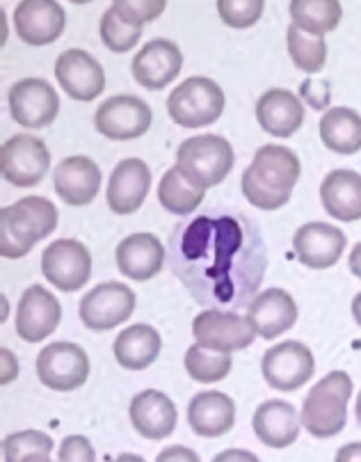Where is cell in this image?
Returning a JSON list of instances; mask_svg holds the SVG:
<instances>
[{
  "label": "cell",
  "mask_w": 361,
  "mask_h": 462,
  "mask_svg": "<svg viewBox=\"0 0 361 462\" xmlns=\"http://www.w3.org/2000/svg\"><path fill=\"white\" fill-rule=\"evenodd\" d=\"M69 3H74V5H88L92 0H69Z\"/></svg>",
  "instance_id": "obj_48"
},
{
  "label": "cell",
  "mask_w": 361,
  "mask_h": 462,
  "mask_svg": "<svg viewBox=\"0 0 361 462\" xmlns=\"http://www.w3.org/2000/svg\"><path fill=\"white\" fill-rule=\"evenodd\" d=\"M133 79L147 89H162L180 74L183 55L170 40H152L133 58Z\"/></svg>",
  "instance_id": "obj_19"
},
{
  "label": "cell",
  "mask_w": 361,
  "mask_h": 462,
  "mask_svg": "<svg viewBox=\"0 0 361 462\" xmlns=\"http://www.w3.org/2000/svg\"><path fill=\"white\" fill-rule=\"evenodd\" d=\"M42 273L60 291H79L92 277V256L88 247L74 238L51 243L42 254Z\"/></svg>",
  "instance_id": "obj_11"
},
{
  "label": "cell",
  "mask_w": 361,
  "mask_h": 462,
  "mask_svg": "<svg viewBox=\"0 0 361 462\" xmlns=\"http://www.w3.org/2000/svg\"><path fill=\"white\" fill-rule=\"evenodd\" d=\"M256 119L273 138H291L304 124V106L293 92L274 88L256 101Z\"/></svg>",
  "instance_id": "obj_24"
},
{
  "label": "cell",
  "mask_w": 361,
  "mask_h": 462,
  "mask_svg": "<svg viewBox=\"0 0 361 462\" xmlns=\"http://www.w3.org/2000/svg\"><path fill=\"white\" fill-rule=\"evenodd\" d=\"M236 421L234 401L222 392H199L188 405V423L199 438H220Z\"/></svg>",
  "instance_id": "obj_27"
},
{
  "label": "cell",
  "mask_w": 361,
  "mask_h": 462,
  "mask_svg": "<svg viewBox=\"0 0 361 462\" xmlns=\"http://www.w3.org/2000/svg\"><path fill=\"white\" fill-rule=\"evenodd\" d=\"M53 186L69 207H85L94 202L101 188V170L88 156H69L53 172Z\"/></svg>",
  "instance_id": "obj_22"
},
{
  "label": "cell",
  "mask_w": 361,
  "mask_h": 462,
  "mask_svg": "<svg viewBox=\"0 0 361 462\" xmlns=\"http://www.w3.org/2000/svg\"><path fill=\"white\" fill-rule=\"evenodd\" d=\"M171 122L183 128H201L218 122L225 113V92L215 80L192 76L171 89L167 98Z\"/></svg>",
  "instance_id": "obj_5"
},
{
  "label": "cell",
  "mask_w": 361,
  "mask_h": 462,
  "mask_svg": "<svg viewBox=\"0 0 361 462\" xmlns=\"http://www.w3.org/2000/svg\"><path fill=\"white\" fill-rule=\"evenodd\" d=\"M161 335L147 323H135L119 332L113 344V353L124 369L142 371L152 366L161 355Z\"/></svg>",
  "instance_id": "obj_29"
},
{
  "label": "cell",
  "mask_w": 361,
  "mask_h": 462,
  "mask_svg": "<svg viewBox=\"0 0 361 462\" xmlns=\"http://www.w3.org/2000/svg\"><path fill=\"white\" fill-rule=\"evenodd\" d=\"M265 0H218V14L231 30H247L264 16Z\"/></svg>",
  "instance_id": "obj_37"
},
{
  "label": "cell",
  "mask_w": 361,
  "mask_h": 462,
  "mask_svg": "<svg viewBox=\"0 0 361 462\" xmlns=\"http://www.w3.org/2000/svg\"><path fill=\"white\" fill-rule=\"evenodd\" d=\"M213 462H261L255 453L243 451V448H227V451L218 453Z\"/></svg>",
  "instance_id": "obj_41"
},
{
  "label": "cell",
  "mask_w": 361,
  "mask_h": 462,
  "mask_svg": "<svg viewBox=\"0 0 361 462\" xmlns=\"http://www.w3.org/2000/svg\"><path fill=\"white\" fill-rule=\"evenodd\" d=\"M115 462H144V457L135 456V453H122Z\"/></svg>",
  "instance_id": "obj_45"
},
{
  "label": "cell",
  "mask_w": 361,
  "mask_h": 462,
  "mask_svg": "<svg viewBox=\"0 0 361 462\" xmlns=\"http://www.w3.org/2000/svg\"><path fill=\"white\" fill-rule=\"evenodd\" d=\"M355 414H356V423L361 426V392L359 396H356V405H355Z\"/></svg>",
  "instance_id": "obj_47"
},
{
  "label": "cell",
  "mask_w": 361,
  "mask_h": 462,
  "mask_svg": "<svg viewBox=\"0 0 361 462\" xmlns=\"http://www.w3.org/2000/svg\"><path fill=\"white\" fill-rule=\"evenodd\" d=\"M23 462H53L49 457V453H34V456H28Z\"/></svg>",
  "instance_id": "obj_46"
},
{
  "label": "cell",
  "mask_w": 361,
  "mask_h": 462,
  "mask_svg": "<svg viewBox=\"0 0 361 462\" xmlns=\"http://www.w3.org/2000/svg\"><path fill=\"white\" fill-rule=\"evenodd\" d=\"M10 115L25 128H44L60 113V97L53 85L42 79L19 80L7 92Z\"/></svg>",
  "instance_id": "obj_14"
},
{
  "label": "cell",
  "mask_w": 361,
  "mask_h": 462,
  "mask_svg": "<svg viewBox=\"0 0 361 462\" xmlns=\"http://www.w3.org/2000/svg\"><path fill=\"white\" fill-rule=\"evenodd\" d=\"M135 311V293L131 286L119 282L98 284L80 300L79 316L88 329L106 332L126 323Z\"/></svg>",
  "instance_id": "obj_9"
},
{
  "label": "cell",
  "mask_w": 361,
  "mask_h": 462,
  "mask_svg": "<svg viewBox=\"0 0 361 462\" xmlns=\"http://www.w3.org/2000/svg\"><path fill=\"white\" fill-rule=\"evenodd\" d=\"M291 19L309 35H328L341 23V0H291Z\"/></svg>",
  "instance_id": "obj_32"
},
{
  "label": "cell",
  "mask_w": 361,
  "mask_h": 462,
  "mask_svg": "<svg viewBox=\"0 0 361 462\" xmlns=\"http://www.w3.org/2000/svg\"><path fill=\"white\" fill-rule=\"evenodd\" d=\"M152 188V170L140 158H126L117 162L107 183V207L117 216L135 213L144 204Z\"/></svg>",
  "instance_id": "obj_20"
},
{
  "label": "cell",
  "mask_w": 361,
  "mask_h": 462,
  "mask_svg": "<svg viewBox=\"0 0 361 462\" xmlns=\"http://www.w3.org/2000/svg\"><path fill=\"white\" fill-rule=\"evenodd\" d=\"M117 268L124 277L135 282H147L158 275L165 261V247L153 234H131L117 245Z\"/></svg>",
  "instance_id": "obj_23"
},
{
  "label": "cell",
  "mask_w": 361,
  "mask_h": 462,
  "mask_svg": "<svg viewBox=\"0 0 361 462\" xmlns=\"http://www.w3.org/2000/svg\"><path fill=\"white\" fill-rule=\"evenodd\" d=\"M346 234L328 222H307L293 236V250L300 263L313 271L332 268L346 250Z\"/></svg>",
  "instance_id": "obj_18"
},
{
  "label": "cell",
  "mask_w": 361,
  "mask_h": 462,
  "mask_svg": "<svg viewBox=\"0 0 361 462\" xmlns=\"http://www.w3.org/2000/svg\"><path fill=\"white\" fill-rule=\"evenodd\" d=\"M37 375L55 392H74L83 387L89 375L88 353L79 344L58 341L37 355Z\"/></svg>",
  "instance_id": "obj_12"
},
{
  "label": "cell",
  "mask_w": 361,
  "mask_h": 462,
  "mask_svg": "<svg viewBox=\"0 0 361 462\" xmlns=\"http://www.w3.org/2000/svg\"><path fill=\"white\" fill-rule=\"evenodd\" d=\"M352 316H355V323L361 325V293H356L352 300Z\"/></svg>",
  "instance_id": "obj_44"
},
{
  "label": "cell",
  "mask_w": 361,
  "mask_h": 462,
  "mask_svg": "<svg viewBox=\"0 0 361 462\" xmlns=\"http://www.w3.org/2000/svg\"><path fill=\"white\" fill-rule=\"evenodd\" d=\"M192 335L197 344L206 348L234 353V350H245L255 344L256 329L236 311L204 310L192 320Z\"/></svg>",
  "instance_id": "obj_13"
},
{
  "label": "cell",
  "mask_w": 361,
  "mask_h": 462,
  "mask_svg": "<svg viewBox=\"0 0 361 462\" xmlns=\"http://www.w3.org/2000/svg\"><path fill=\"white\" fill-rule=\"evenodd\" d=\"M131 423L135 433L147 439H165L174 433L176 428V405L170 396L156 389L137 393L131 401Z\"/></svg>",
  "instance_id": "obj_25"
},
{
  "label": "cell",
  "mask_w": 361,
  "mask_h": 462,
  "mask_svg": "<svg viewBox=\"0 0 361 462\" xmlns=\"http://www.w3.org/2000/svg\"><path fill=\"white\" fill-rule=\"evenodd\" d=\"M58 462H97V451L83 435H69L62 439Z\"/></svg>",
  "instance_id": "obj_39"
},
{
  "label": "cell",
  "mask_w": 361,
  "mask_h": 462,
  "mask_svg": "<svg viewBox=\"0 0 361 462\" xmlns=\"http://www.w3.org/2000/svg\"><path fill=\"white\" fill-rule=\"evenodd\" d=\"M347 266H350L352 275L361 280V243H356L350 252V259H347Z\"/></svg>",
  "instance_id": "obj_43"
},
{
  "label": "cell",
  "mask_w": 361,
  "mask_h": 462,
  "mask_svg": "<svg viewBox=\"0 0 361 462\" xmlns=\"http://www.w3.org/2000/svg\"><path fill=\"white\" fill-rule=\"evenodd\" d=\"M67 25V14L58 0H21L14 10V28L28 46H49L58 42Z\"/></svg>",
  "instance_id": "obj_16"
},
{
  "label": "cell",
  "mask_w": 361,
  "mask_h": 462,
  "mask_svg": "<svg viewBox=\"0 0 361 462\" xmlns=\"http://www.w3.org/2000/svg\"><path fill=\"white\" fill-rule=\"evenodd\" d=\"M167 261L206 310L238 311L264 284L268 250L259 225L245 213L206 211L174 226Z\"/></svg>",
  "instance_id": "obj_1"
},
{
  "label": "cell",
  "mask_w": 361,
  "mask_h": 462,
  "mask_svg": "<svg viewBox=\"0 0 361 462\" xmlns=\"http://www.w3.org/2000/svg\"><path fill=\"white\" fill-rule=\"evenodd\" d=\"M313 371V353L300 341H282L261 359V374L277 392H295L311 380Z\"/></svg>",
  "instance_id": "obj_10"
},
{
  "label": "cell",
  "mask_w": 361,
  "mask_h": 462,
  "mask_svg": "<svg viewBox=\"0 0 361 462\" xmlns=\"http://www.w3.org/2000/svg\"><path fill=\"white\" fill-rule=\"evenodd\" d=\"M231 365V353H220L201 344H192L186 353V371L197 383H220L229 375Z\"/></svg>",
  "instance_id": "obj_34"
},
{
  "label": "cell",
  "mask_w": 361,
  "mask_h": 462,
  "mask_svg": "<svg viewBox=\"0 0 361 462\" xmlns=\"http://www.w3.org/2000/svg\"><path fill=\"white\" fill-rule=\"evenodd\" d=\"M286 42L291 60L304 74H318L328 62V44H325L322 35H309L295 23H291L288 25Z\"/></svg>",
  "instance_id": "obj_33"
},
{
  "label": "cell",
  "mask_w": 361,
  "mask_h": 462,
  "mask_svg": "<svg viewBox=\"0 0 361 462\" xmlns=\"http://www.w3.org/2000/svg\"><path fill=\"white\" fill-rule=\"evenodd\" d=\"M53 451V439L40 430H21L12 433L3 439V460L5 462H23L34 453Z\"/></svg>",
  "instance_id": "obj_36"
},
{
  "label": "cell",
  "mask_w": 361,
  "mask_h": 462,
  "mask_svg": "<svg viewBox=\"0 0 361 462\" xmlns=\"http://www.w3.org/2000/svg\"><path fill=\"white\" fill-rule=\"evenodd\" d=\"M204 192L206 188L192 181L188 174H183L174 165L162 174L161 186H158V199H161L165 211L176 213V216H190L204 202Z\"/></svg>",
  "instance_id": "obj_31"
},
{
  "label": "cell",
  "mask_w": 361,
  "mask_h": 462,
  "mask_svg": "<svg viewBox=\"0 0 361 462\" xmlns=\"http://www.w3.org/2000/svg\"><path fill=\"white\" fill-rule=\"evenodd\" d=\"M98 35H101V42L106 44V49L115 51V53H128L140 42L142 25L128 23V21H124L117 14L115 7H110V10L103 12Z\"/></svg>",
  "instance_id": "obj_35"
},
{
  "label": "cell",
  "mask_w": 361,
  "mask_h": 462,
  "mask_svg": "<svg viewBox=\"0 0 361 462\" xmlns=\"http://www.w3.org/2000/svg\"><path fill=\"white\" fill-rule=\"evenodd\" d=\"M322 208L341 222L361 220V174L334 170L320 183Z\"/></svg>",
  "instance_id": "obj_28"
},
{
  "label": "cell",
  "mask_w": 361,
  "mask_h": 462,
  "mask_svg": "<svg viewBox=\"0 0 361 462\" xmlns=\"http://www.w3.org/2000/svg\"><path fill=\"white\" fill-rule=\"evenodd\" d=\"M352 396V378L346 371H332L318 380L302 403V426L318 439L338 435L347 421V401Z\"/></svg>",
  "instance_id": "obj_4"
},
{
  "label": "cell",
  "mask_w": 361,
  "mask_h": 462,
  "mask_svg": "<svg viewBox=\"0 0 361 462\" xmlns=\"http://www.w3.org/2000/svg\"><path fill=\"white\" fill-rule=\"evenodd\" d=\"M51 152L34 135H14L0 147V174L16 188H32L46 177Z\"/></svg>",
  "instance_id": "obj_7"
},
{
  "label": "cell",
  "mask_w": 361,
  "mask_h": 462,
  "mask_svg": "<svg viewBox=\"0 0 361 462\" xmlns=\"http://www.w3.org/2000/svg\"><path fill=\"white\" fill-rule=\"evenodd\" d=\"M62 320V305L44 286L32 284L23 291L16 311V332L28 344H40L58 329Z\"/></svg>",
  "instance_id": "obj_15"
},
{
  "label": "cell",
  "mask_w": 361,
  "mask_h": 462,
  "mask_svg": "<svg viewBox=\"0 0 361 462\" xmlns=\"http://www.w3.org/2000/svg\"><path fill=\"white\" fill-rule=\"evenodd\" d=\"M55 79L69 97L83 104L98 98L106 88L103 67L83 49H69L60 55L55 62Z\"/></svg>",
  "instance_id": "obj_17"
},
{
  "label": "cell",
  "mask_w": 361,
  "mask_h": 462,
  "mask_svg": "<svg viewBox=\"0 0 361 462\" xmlns=\"http://www.w3.org/2000/svg\"><path fill=\"white\" fill-rule=\"evenodd\" d=\"M337 462H361V442H350L338 448Z\"/></svg>",
  "instance_id": "obj_42"
},
{
  "label": "cell",
  "mask_w": 361,
  "mask_h": 462,
  "mask_svg": "<svg viewBox=\"0 0 361 462\" xmlns=\"http://www.w3.org/2000/svg\"><path fill=\"white\" fill-rule=\"evenodd\" d=\"M152 108L142 98L131 97V94L110 97L98 106L97 115H94V126L98 134L107 140H117V143L142 138L152 128Z\"/></svg>",
  "instance_id": "obj_8"
},
{
  "label": "cell",
  "mask_w": 361,
  "mask_h": 462,
  "mask_svg": "<svg viewBox=\"0 0 361 462\" xmlns=\"http://www.w3.org/2000/svg\"><path fill=\"white\" fill-rule=\"evenodd\" d=\"M247 320L256 335L273 341L298 323V305L283 289H265L249 302Z\"/></svg>",
  "instance_id": "obj_21"
},
{
  "label": "cell",
  "mask_w": 361,
  "mask_h": 462,
  "mask_svg": "<svg viewBox=\"0 0 361 462\" xmlns=\"http://www.w3.org/2000/svg\"><path fill=\"white\" fill-rule=\"evenodd\" d=\"M58 226V208L46 197H23L0 211V254L21 259Z\"/></svg>",
  "instance_id": "obj_3"
},
{
  "label": "cell",
  "mask_w": 361,
  "mask_h": 462,
  "mask_svg": "<svg viewBox=\"0 0 361 462\" xmlns=\"http://www.w3.org/2000/svg\"><path fill=\"white\" fill-rule=\"evenodd\" d=\"M300 158L291 149L265 144L243 172L240 188L252 207L261 211H277L291 199V192L300 181Z\"/></svg>",
  "instance_id": "obj_2"
},
{
  "label": "cell",
  "mask_w": 361,
  "mask_h": 462,
  "mask_svg": "<svg viewBox=\"0 0 361 462\" xmlns=\"http://www.w3.org/2000/svg\"><path fill=\"white\" fill-rule=\"evenodd\" d=\"M156 462H201L192 448L188 447H167L158 453Z\"/></svg>",
  "instance_id": "obj_40"
},
{
  "label": "cell",
  "mask_w": 361,
  "mask_h": 462,
  "mask_svg": "<svg viewBox=\"0 0 361 462\" xmlns=\"http://www.w3.org/2000/svg\"><path fill=\"white\" fill-rule=\"evenodd\" d=\"M300 421L302 417L298 414L295 405L288 401H265L256 408L252 426L255 433L265 447L270 448H286L300 438Z\"/></svg>",
  "instance_id": "obj_26"
},
{
  "label": "cell",
  "mask_w": 361,
  "mask_h": 462,
  "mask_svg": "<svg viewBox=\"0 0 361 462\" xmlns=\"http://www.w3.org/2000/svg\"><path fill=\"white\" fill-rule=\"evenodd\" d=\"M320 140L338 156L356 153L361 149V115L343 106L328 110L320 119Z\"/></svg>",
  "instance_id": "obj_30"
},
{
  "label": "cell",
  "mask_w": 361,
  "mask_h": 462,
  "mask_svg": "<svg viewBox=\"0 0 361 462\" xmlns=\"http://www.w3.org/2000/svg\"><path fill=\"white\" fill-rule=\"evenodd\" d=\"M234 161V147L220 135H197L186 140L176 152V168L201 188L225 181Z\"/></svg>",
  "instance_id": "obj_6"
},
{
  "label": "cell",
  "mask_w": 361,
  "mask_h": 462,
  "mask_svg": "<svg viewBox=\"0 0 361 462\" xmlns=\"http://www.w3.org/2000/svg\"><path fill=\"white\" fill-rule=\"evenodd\" d=\"M113 7L128 23L144 25L156 21L165 12L167 0H113Z\"/></svg>",
  "instance_id": "obj_38"
}]
</instances>
